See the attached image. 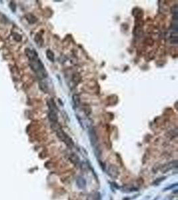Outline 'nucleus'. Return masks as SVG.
<instances>
[{
    "label": "nucleus",
    "mask_w": 178,
    "mask_h": 200,
    "mask_svg": "<svg viewBox=\"0 0 178 200\" xmlns=\"http://www.w3.org/2000/svg\"><path fill=\"white\" fill-rule=\"evenodd\" d=\"M48 118L49 121L54 124H57V120H58V117H57V112L55 111H50L48 113Z\"/></svg>",
    "instance_id": "6"
},
{
    "label": "nucleus",
    "mask_w": 178,
    "mask_h": 200,
    "mask_svg": "<svg viewBox=\"0 0 178 200\" xmlns=\"http://www.w3.org/2000/svg\"><path fill=\"white\" fill-rule=\"evenodd\" d=\"M173 168H177V161L169 162L168 164L164 165V166L162 167V168H161V172H163L165 173V172H168V171L171 170Z\"/></svg>",
    "instance_id": "5"
},
{
    "label": "nucleus",
    "mask_w": 178,
    "mask_h": 200,
    "mask_svg": "<svg viewBox=\"0 0 178 200\" xmlns=\"http://www.w3.org/2000/svg\"><path fill=\"white\" fill-rule=\"evenodd\" d=\"M73 101L76 107H79L81 105V100H80V95L77 94H74L73 95Z\"/></svg>",
    "instance_id": "12"
},
{
    "label": "nucleus",
    "mask_w": 178,
    "mask_h": 200,
    "mask_svg": "<svg viewBox=\"0 0 178 200\" xmlns=\"http://www.w3.org/2000/svg\"><path fill=\"white\" fill-rule=\"evenodd\" d=\"M25 18H26L27 21H28L30 24H33V23H36L37 21H38L37 17H36L34 15L31 14V13H27V14L25 15Z\"/></svg>",
    "instance_id": "8"
},
{
    "label": "nucleus",
    "mask_w": 178,
    "mask_h": 200,
    "mask_svg": "<svg viewBox=\"0 0 178 200\" xmlns=\"http://www.w3.org/2000/svg\"><path fill=\"white\" fill-rule=\"evenodd\" d=\"M39 87H40V90L44 93H47L48 92V86L46 82H40L39 84Z\"/></svg>",
    "instance_id": "13"
},
{
    "label": "nucleus",
    "mask_w": 178,
    "mask_h": 200,
    "mask_svg": "<svg viewBox=\"0 0 178 200\" xmlns=\"http://www.w3.org/2000/svg\"><path fill=\"white\" fill-rule=\"evenodd\" d=\"M56 124H54V126L55 127L54 130H55V132H56L57 137H59L61 141H63V142H64V143H65L69 148L73 147H74V143L73 140L72 139V138H71L67 133H65V132H63V130L59 126H56Z\"/></svg>",
    "instance_id": "1"
},
{
    "label": "nucleus",
    "mask_w": 178,
    "mask_h": 200,
    "mask_svg": "<svg viewBox=\"0 0 178 200\" xmlns=\"http://www.w3.org/2000/svg\"><path fill=\"white\" fill-rule=\"evenodd\" d=\"M46 56L48 57V59H49V61H51V62H53V61H55V55H54V53L51 50H47V52H46Z\"/></svg>",
    "instance_id": "11"
},
{
    "label": "nucleus",
    "mask_w": 178,
    "mask_h": 200,
    "mask_svg": "<svg viewBox=\"0 0 178 200\" xmlns=\"http://www.w3.org/2000/svg\"><path fill=\"white\" fill-rule=\"evenodd\" d=\"M69 160L72 162V164H74V165H76V166L79 165L80 163V158H79V157H78V155L75 154V153H72V154L70 155V156H69Z\"/></svg>",
    "instance_id": "9"
},
{
    "label": "nucleus",
    "mask_w": 178,
    "mask_h": 200,
    "mask_svg": "<svg viewBox=\"0 0 178 200\" xmlns=\"http://www.w3.org/2000/svg\"><path fill=\"white\" fill-rule=\"evenodd\" d=\"M89 139L91 141V145L93 146H95L97 143V141H98V138H97V133L95 132V130L93 128H91L89 129Z\"/></svg>",
    "instance_id": "3"
},
{
    "label": "nucleus",
    "mask_w": 178,
    "mask_h": 200,
    "mask_svg": "<svg viewBox=\"0 0 178 200\" xmlns=\"http://www.w3.org/2000/svg\"><path fill=\"white\" fill-rule=\"evenodd\" d=\"M76 184L80 189H84L86 187V181L83 177L79 176L76 179Z\"/></svg>",
    "instance_id": "7"
},
{
    "label": "nucleus",
    "mask_w": 178,
    "mask_h": 200,
    "mask_svg": "<svg viewBox=\"0 0 178 200\" xmlns=\"http://www.w3.org/2000/svg\"><path fill=\"white\" fill-rule=\"evenodd\" d=\"M25 52L26 56L29 59V61L34 60V59H36L38 58V53H36L35 50H31V49H29V48H27V49H25Z\"/></svg>",
    "instance_id": "4"
},
{
    "label": "nucleus",
    "mask_w": 178,
    "mask_h": 200,
    "mask_svg": "<svg viewBox=\"0 0 178 200\" xmlns=\"http://www.w3.org/2000/svg\"><path fill=\"white\" fill-rule=\"evenodd\" d=\"M35 42L40 47L42 46V45L44 44V39H43L42 35L40 33L36 34L35 37Z\"/></svg>",
    "instance_id": "10"
},
{
    "label": "nucleus",
    "mask_w": 178,
    "mask_h": 200,
    "mask_svg": "<svg viewBox=\"0 0 178 200\" xmlns=\"http://www.w3.org/2000/svg\"><path fill=\"white\" fill-rule=\"evenodd\" d=\"M12 36H13V38L14 39L15 41H17V42H20L21 40V39H22V37H21L19 34L17 33H13V35H12Z\"/></svg>",
    "instance_id": "15"
},
{
    "label": "nucleus",
    "mask_w": 178,
    "mask_h": 200,
    "mask_svg": "<svg viewBox=\"0 0 178 200\" xmlns=\"http://www.w3.org/2000/svg\"><path fill=\"white\" fill-rule=\"evenodd\" d=\"M171 12H172L173 17H178V8L177 5L172 7V8H171Z\"/></svg>",
    "instance_id": "14"
},
{
    "label": "nucleus",
    "mask_w": 178,
    "mask_h": 200,
    "mask_svg": "<svg viewBox=\"0 0 178 200\" xmlns=\"http://www.w3.org/2000/svg\"><path fill=\"white\" fill-rule=\"evenodd\" d=\"M108 173L110 177L116 179L119 176V172L118 167L115 165H110L108 168Z\"/></svg>",
    "instance_id": "2"
},
{
    "label": "nucleus",
    "mask_w": 178,
    "mask_h": 200,
    "mask_svg": "<svg viewBox=\"0 0 178 200\" xmlns=\"http://www.w3.org/2000/svg\"><path fill=\"white\" fill-rule=\"evenodd\" d=\"M10 9L12 10V11L13 12H15V11H16V4H15L13 2H10Z\"/></svg>",
    "instance_id": "16"
}]
</instances>
